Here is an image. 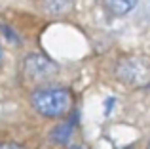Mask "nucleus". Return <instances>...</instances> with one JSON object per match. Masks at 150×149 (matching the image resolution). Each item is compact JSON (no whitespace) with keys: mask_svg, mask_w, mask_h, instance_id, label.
Here are the masks:
<instances>
[{"mask_svg":"<svg viewBox=\"0 0 150 149\" xmlns=\"http://www.w3.org/2000/svg\"><path fill=\"white\" fill-rule=\"evenodd\" d=\"M33 109L46 119H61L72 109V94L61 86H42L33 90L30 96Z\"/></svg>","mask_w":150,"mask_h":149,"instance_id":"f257e3e1","label":"nucleus"},{"mask_svg":"<svg viewBox=\"0 0 150 149\" xmlns=\"http://www.w3.org/2000/svg\"><path fill=\"white\" fill-rule=\"evenodd\" d=\"M116 77L127 86H150V57L146 56H129L118 63Z\"/></svg>","mask_w":150,"mask_h":149,"instance_id":"f03ea898","label":"nucleus"},{"mask_svg":"<svg viewBox=\"0 0 150 149\" xmlns=\"http://www.w3.org/2000/svg\"><path fill=\"white\" fill-rule=\"evenodd\" d=\"M57 71H59L57 65H55L51 59L34 54V56L25 57V61H23L21 78H23V82H27V84H33V86H36V88H42V86H48V82L57 74Z\"/></svg>","mask_w":150,"mask_h":149,"instance_id":"7ed1b4c3","label":"nucleus"},{"mask_svg":"<svg viewBox=\"0 0 150 149\" xmlns=\"http://www.w3.org/2000/svg\"><path fill=\"white\" fill-rule=\"evenodd\" d=\"M74 6V0H44V11L48 15L61 17L67 15Z\"/></svg>","mask_w":150,"mask_h":149,"instance_id":"20e7f679","label":"nucleus"},{"mask_svg":"<svg viewBox=\"0 0 150 149\" xmlns=\"http://www.w3.org/2000/svg\"><path fill=\"white\" fill-rule=\"evenodd\" d=\"M112 4V10L116 14H127L129 10H133L137 4V0H110Z\"/></svg>","mask_w":150,"mask_h":149,"instance_id":"39448f33","label":"nucleus"},{"mask_svg":"<svg viewBox=\"0 0 150 149\" xmlns=\"http://www.w3.org/2000/svg\"><path fill=\"white\" fill-rule=\"evenodd\" d=\"M70 132H72V124H70V122H65V124H61V126H59L57 130H55L53 140H55V142L65 143L67 140L70 138Z\"/></svg>","mask_w":150,"mask_h":149,"instance_id":"423d86ee","label":"nucleus"},{"mask_svg":"<svg viewBox=\"0 0 150 149\" xmlns=\"http://www.w3.org/2000/svg\"><path fill=\"white\" fill-rule=\"evenodd\" d=\"M0 149H27V147L15 142H0Z\"/></svg>","mask_w":150,"mask_h":149,"instance_id":"0eeeda50","label":"nucleus"},{"mask_svg":"<svg viewBox=\"0 0 150 149\" xmlns=\"http://www.w3.org/2000/svg\"><path fill=\"white\" fill-rule=\"evenodd\" d=\"M2 57H4V54H2V46H0V63H2Z\"/></svg>","mask_w":150,"mask_h":149,"instance_id":"6e6552de","label":"nucleus"},{"mask_svg":"<svg viewBox=\"0 0 150 149\" xmlns=\"http://www.w3.org/2000/svg\"><path fill=\"white\" fill-rule=\"evenodd\" d=\"M72 149H86V147H82V145H76V147H72Z\"/></svg>","mask_w":150,"mask_h":149,"instance_id":"1a4fd4ad","label":"nucleus"},{"mask_svg":"<svg viewBox=\"0 0 150 149\" xmlns=\"http://www.w3.org/2000/svg\"><path fill=\"white\" fill-rule=\"evenodd\" d=\"M148 149H150V145H148Z\"/></svg>","mask_w":150,"mask_h":149,"instance_id":"9d476101","label":"nucleus"}]
</instances>
